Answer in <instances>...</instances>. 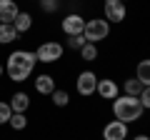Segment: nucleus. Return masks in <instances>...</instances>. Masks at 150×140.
<instances>
[{
    "label": "nucleus",
    "mask_w": 150,
    "mask_h": 140,
    "mask_svg": "<svg viewBox=\"0 0 150 140\" xmlns=\"http://www.w3.org/2000/svg\"><path fill=\"white\" fill-rule=\"evenodd\" d=\"M143 113L145 110H143V105H140V100L133 98V95H118L112 100V115H115V120H120V123H125V125L140 120Z\"/></svg>",
    "instance_id": "obj_2"
},
{
    "label": "nucleus",
    "mask_w": 150,
    "mask_h": 140,
    "mask_svg": "<svg viewBox=\"0 0 150 140\" xmlns=\"http://www.w3.org/2000/svg\"><path fill=\"white\" fill-rule=\"evenodd\" d=\"M3 73H5V65H3V63H0V78H3Z\"/></svg>",
    "instance_id": "obj_25"
},
{
    "label": "nucleus",
    "mask_w": 150,
    "mask_h": 140,
    "mask_svg": "<svg viewBox=\"0 0 150 140\" xmlns=\"http://www.w3.org/2000/svg\"><path fill=\"white\" fill-rule=\"evenodd\" d=\"M95 93L103 98V100H115V98L120 95V85L115 80H110V78H105V80H98Z\"/></svg>",
    "instance_id": "obj_9"
},
{
    "label": "nucleus",
    "mask_w": 150,
    "mask_h": 140,
    "mask_svg": "<svg viewBox=\"0 0 150 140\" xmlns=\"http://www.w3.org/2000/svg\"><path fill=\"white\" fill-rule=\"evenodd\" d=\"M55 3H60V0H55Z\"/></svg>",
    "instance_id": "obj_26"
},
{
    "label": "nucleus",
    "mask_w": 150,
    "mask_h": 140,
    "mask_svg": "<svg viewBox=\"0 0 150 140\" xmlns=\"http://www.w3.org/2000/svg\"><path fill=\"white\" fill-rule=\"evenodd\" d=\"M18 40V33L13 25H5V23H0V45H10Z\"/></svg>",
    "instance_id": "obj_16"
},
{
    "label": "nucleus",
    "mask_w": 150,
    "mask_h": 140,
    "mask_svg": "<svg viewBox=\"0 0 150 140\" xmlns=\"http://www.w3.org/2000/svg\"><path fill=\"white\" fill-rule=\"evenodd\" d=\"M8 125H10L13 130H25V125H28L25 113H13V115H10V120H8Z\"/></svg>",
    "instance_id": "obj_18"
},
{
    "label": "nucleus",
    "mask_w": 150,
    "mask_h": 140,
    "mask_svg": "<svg viewBox=\"0 0 150 140\" xmlns=\"http://www.w3.org/2000/svg\"><path fill=\"white\" fill-rule=\"evenodd\" d=\"M135 78L143 83V88H150V58L140 60V63L135 65Z\"/></svg>",
    "instance_id": "obj_13"
},
{
    "label": "nucleus",
    "mask_w": 150,
    "mask_h": 140,
    "mask_svg": "<svg viewBox=\"0 0 150 140\" xmlns=\"http://www.w3.org/2000/svg\"><path fill=\"white\" fill-rule=\"evenodd\" d=\"M13 28H15L18 35H20V33H28L33 28V15L30 13H18V18L13 20Z\"/></svg>",
    "instance_id": "obj_14"
},
{
    "label": "nucleus",
    "mask_w": 150,
    "mask_h": 140,
    "mask_svg": "<svg viewBox=\"0 0 150 140\" xmlns=\"http://www.w3.org/2000/svg\"><path fill=\"white\" fill-rule=\"evenodd\" d=\"M95 88H98V75L93 73V70H83L80 75H78V80H75V90H78V95L90 98L93 93H95Z\"/></svg>",
    "instance_id": "obj_5"
},
{
    "label": "nucleus",
    "mask_w": 150,
    "mask_h": 140,
    "mask_svg": "<svg viewBox=\"0 0 150 140\" xmlns=\"http://www.w3.org/2000/svg\"><path fill=\"white\" fill-rule=\"evenodd\" d=\"M8 103H10V110H13V113H25V110L30 108V95L23 93V90H18V93H13V98Z\"/></svg>",
    "instance_id": "obj_11"
},
{
    "label": "nucleus",
    "mask_w": 150,
    "mask_h": 140,
    "mask_svg": "<svg viewBox=\"0 0 150 140\" xmlns=\"http://www.w3.org/2000/svg\"><path fill=\"white\" fill-rule=\"evenodd\" d=\"M83 45H85V38H83V35H70L68 38V48L70 50H80Z\"/></svg>",
    "instance_id": "obj_21"
},
{
    "label": "nucleus",
    "mask_w": 150,
    "mask_h": 140,
    "mask_svg": "<svg viewBox=\"0 0 150 140\" xmlns=\"http://www.w3.org/2000/svg\"><path fill=\"white\" fill-rule=\"evenodd\" d=\"M123 3H128V0H123Z\"/></svg>",
    "instance_id": "obj_27"
},
{
    "label": "nucleus",
    "mask_w": 150,
    "mask_h": 140,
    "mask_svg": "<svg viewBox=\"0 0 150 140\" xmlns=\"http://www.w3.org/2000/svg\"><path fill=\"white\" fill-rule=\"evenodd\" d=\"M60 3H55V0H40V8H43V13H55L58 10Z\"/></svg>",
    "instance_id": "obj_23"
},
{
    "label": "nucleus",
    "mask_w": 150,
    "mask_h": 140,
    "mask_svg": "<svg viewBox=\"0 0 150 140\" xmlns=\"http://www.w3.org/2000/svg\"><path fill=\"white\" fill-rule=\"evenodd\" d=\"M60 28H63L65 35H83V30H85V18L78 15V13H70V15H65V20L60 23Z\"/></svg>",
    "instance_id": "obj_7"
},
{
    "label": "nucleus",
    "mask_w": 150,
    "mask_h": 140,
    "mask_svg": "<svg viewBox=\"0 0 150 140\" xmlns=\"http://www.w3.org/2000/svg\"><path fill=\"white\" fill-rule=\"evenodd\" d=\"M20 8H18L15 0H0V23H5V25H13V20L18 18Z\"/></svg>",
    "instance_id": "obj_10"
},
{
    "label": "nucleus",
    "mask_w": 150,
    "mask_h": 140,
    "mask_svg": "<svg viewBox=\"0 0 150 140\" xmlns=\"http://www.w3.org/2000/svg\"><path fill=\"white\" fill-rule=\"evenodd\" d=\"M35 90L40 93V95H53V90H55V78L48 75V73L38 75V78H35Z\"/></svg>",
    "instance_id": "obj_12"
},
{
    "label": "nucleus",
    "mask_w": 150,
    "mask_h": 140,
    "mask_svg": "<svg viewBox=\"0 0 150 140\" xmlns=\"http://www.w3.org/2000/svg\"><path fill=\"white\" fill-rule=\"evenodd\" d=\"M108 35H110V23H108L105 18H90V20H85V30H83L85 43L98 45L100 40H105Z\"/></svg>",
    "instance_id": "obj_3"
},
{
    "label": "nucleus",
    "mask_w": 150,
    "mask_h": 140,
    "mask_svg": "<svg viewBox=\"0 0 150 140\" xmlns=\"http://www.w3.org/2000/svg\"><path fill=\"white\" fill-rule=\"evenodd\" d=\"M140 105H143V110H150V88H143V93L138 95Z\"/></svg>",
    "instance_id": "obj_22"
},
{
    "label": "nucleus",
    "mask_w": 150,
    "mask_h": 140,
    "mask_svg": "<svg viewBox=\"0 0 150 140\" xmlns=\"http://www.w3.org/2000/svg\"><path fill=\"white\" fill-rule=\"evenodd\" d=\"M128 18V8L123 0H105V20L108 23H123Z\"/></svg>",
    "instance_id": "obj_6"
},
{
    "label": "nucleus",
    "mask_w": 150,
    "mask_h": 140,
    "mask_svg": "<svg viewBox=\"0 0 150 140\" xmlns=\"http://www.w3.org/2000/svg\"><path fill=\"white\" fill-rule=\"evenodd\" d=\"M10 115H13V110H10V103L0 100V125H5L8 120H10Z\"/></svg>",
    "instance_id": "obj_20"
},
{
    "label": "nucleus",
    "mask_w": 150,
    "mask_h": 140,
    "mask_svg": "<svg viewBox=\"0 0 150 140\" xmlns=\"http://www.w3.org/2000/svg\"><path fill=\"white\" fill-rule=\"evenodd\" d=\"M35 58H38V63H58L63 58V45L55 43V40H45L35 50Z\"/></svg>",
    "instance_id": "obj_4"
},
{
    "label": "nucleus",
    "mask_w": 150,
    "mask_h": 140,
    "mask_svg": "<svg viewBox=\"0 0 150 140\" xmlns=\"http://www.w3.org/2000/svg\"><path fill=\"white\" fill-rule=\"evenodd\" d=\"M35 65H38L35 53H30V50H13L8 55V63H5V75L13 83H25L33 75Z\"/></svg>",
    "instance_id": "obj_1"
},
{
    "label": "nucleus",
    "mask_w": 150,
    "mask_h": 140,
    "mask_svg": "<svg viewBox=\"0 0 150 140\" xmlns=\"http://www.w3.org/2000/svg\"><path fill=\"white\" fill-rule=\"evenodd\" d=\"M80 58L85 60V63H93V60H98V45L85 43V45L80 48Z\"/></svg>",
    "instance_id": "obj_17"
},
{
    "label": "nucleus",
    "mask_w": 150,
    "mask_h": 140,
    "mask_svg": "<svg viewBox=\"0 0 150 140\" xmlns=\"http://www.w3.org/2000/svg\"><path fill=\"white\" fill-rule=\"evenodd\" d=\"M50 98H53V103L58 105V108H65V105L70 103V95H68V90H58V88L53 90V95H50Z\"/></svg>",
    "instance_id": "obj_19"
},
{
    "label": "nucleus",
    "mask_w": 150,
    "mask_h": 140,
    "mask_svg": "<svg viewBox=\"0 0 150 140\" xmlns=\"http://www.w3.org/2000/svg\"><path fill=\"white\" fill-rule=\"evenodd\" d=\"M130 130L125 123H120V120H110V123L103 128V140H128Z\"/></svg>",
    "instance_id": "obj_8"
},
{
    "label": "nucleus",
    "mask_w": 150,
    "mask_h": 140,
    "mask_svg": "<svg viewBox=\"0 0 150 140\" xmlns=\"http://www.w3.org/2000/svg\"><path fill=\"white\" fill-rule=\"evenodd\" d=\"M140 93H143V83L138 80V78H125V83H123V95H133V98H138Z\"/></svg>",
    "instance_id": "obj_15"
},
{
    "label": "nucleus",
    "mask_w": 150,
    "mask_h": 140,
    "mask_svg": "<svg viewBox=\"0 0 150 140\" xmlns=\"http://www.w3.org/2000/svg\"><path fill=\"white\" fill-rule=\"evenodd\" d=\"M133 140H150V135H145V133H140V135H135Z\"/></svg>",
    "instance_id": "obj_24"
}]
</instances>
